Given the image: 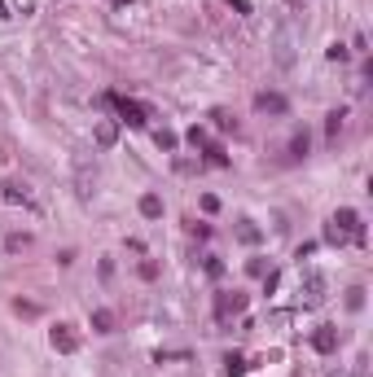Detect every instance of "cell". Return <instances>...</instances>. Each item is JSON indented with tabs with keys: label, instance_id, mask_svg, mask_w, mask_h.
Here are the masks:
<instances>
[{
	"label": "cell",
	"instance_id": "277c9868",
	"mask_svg": "<svg viewBox=\"0 0 373 377\" xmlns=\"http://www.w3.org/2000/svg\"><path fill=\"white\" fill-rule=\"evenodd\" d=\"M0 198H5L9 206H26V211H40V202H35L22 185H13V180H5V185H0Z\"/></svg>",
	"mask_w": 373,
	"mask_h": 377
},
{
	"label": "cell",
	"instance_id": "ac0fdd59",
	"mask_svg": "<svg viewBox=\"0 0 373 377\" xmlns=\"http://www.w3.org/2000/svg\"><path fill=\"white\" fill-rule=\"evenodd\" d=\"M0 18H9V5H5V0H0Z\"/></svg>",
	"mask_w": 373,
	"mask_h": 377
},
{
	"label": "cell",
	"instance_id": "5b68a950",
	"mask_svg": "<svg viewBox=\"0 0 373 377\" xmlns=\"http://www.w3.org/2000/svg\"><path fill=\"white\" fill-rule=\"evenodd\" d=\"M53 351H62V355L79 351V333L71 325H58V329H53Z\"/></svg>",
	"mask_w": 373,
	"mask_h": 377
},
{
	"label": "cell",
	"instance_id": "8fae6325",
	"mask_svg": "<svg viewBox=\"0 0 373 377\" xmlns=\"http://www.w3.org/2000/svg\"><path fill=\"white\" fill-rule=\"evenodd\" d=\"M141 215L145 219H158L163 215V198H158V193H145V198H141Z\"/></svg>",
	"mask_w": 373,
	"mask_h": 377
},
{
	"label": "cell",
	"instance_id": "8992f818",
	"mask_svg": "<svg viewBox=\"0 0 373 377\" xmlns=\"http://www.w3.org/2000/svg\"><path fill=\"white\" fill-rule=\"evenodd\" d=\"M312 346H316L321 355H334V351H338V329H334V325H321V329L312 333Z\"/></svg>",
	"mask_w": 373,
	"mask_h": 377
},
{
	"label": "cell",
	"instance_id": "30bf717a",
	"mask_svg": "<svg viewBox=\"0 0 373 377\" xmlns=\"http://www.w3.org/2000/svg\"><path fill=\"white\" fill-rule=\"evenodd\" d=\"M115 141H119V123H115V119H101V123H97V145L110 149Z\"/></svg>",
	"mask_w": 373,
	"mask_h": 377
},
{
	"label": "cell",
	"instance_id": "5bb4252c",
	"mask_svg": "<svg viewBox=\"0 0 373 377\" xmlns=\"http://www.w3.org/2000/svg\"><path fill=\"white\" fill-rule=\"evenodd\" d=\"M342 119H347V115H342V110H334V115H329V123H325V132H329V141H334V136L342 132Z\"/></svg>",
	"mask_w": 373,
	"mask_h": 377
},
{
	"label": "cell",
	"instance_id": "52a82bcc",
	"mask_svg": "<svg viewBox=\"0 0 373 377\" xmlns=\"http://www.w3.org/2000/svg\"><path fill=\"white\" fill-rule=\"evenodd\" d=\"M242 307H246V294H219V299H215V316L229 320V316H238Z\"/></svg>",
	"mask_w": 373,
	"mask_h": 377
},
{
	"label": "cell",
	"instance_id": "9c48e42d",
	"mask_svg": "<svg viewBox=\"0 0 373 377\" xmlns=\"http://www.w3.org/2000/svg\"><path fill=\"white\" fill-rule=\"evenodd\" d=\"M255 110H264V115H285V97H277V92H259V97H255Z\"/></svg>",
	"mask_w": 373,
	"mask_h": 377
},
{
	"label": "cell",
	"instance_id": "7a4b0ae2",
	"mask_svg": "<svg viewBox=\"0 0 373 377\" xmlns=\"http://www.w3.org/2000/svg\"><path fill=\"white\" fill-rule=\"evenodd\" d=\"M106 101L115 106L119 115H123V123H132V128H145V123H149V110L141 101H128V97H106Z\"/></svg>",
	"mask_w": 373,
	"mask_h": 377
},
{
	"label": "cell",
	"instance_id": "4fadbf2b",
	"mask_svg": "<svg viewBox=\"0 0 373 377\" xmlns=\"http://www.w3.org/2000/svg\"><path fill=\"white\" fill-rule=\"evenodd\" d=\"M110 325H115V316H110V312H92V329L97 333H110Z\"/></svg>",
	"mask_w": 373,
	"mask_h": 377
},
{
	"label": "cell",
	"instance_id": "9a60e30c",
	"mask_svg": "<svg viewBox=\"0 0 373 377\" xmlns=\"http://www.w3.org/2000/svg\"><path fill=\"white\" fill-rule=\"evenodd\" d=\"M224 365H229V377H242V373H246V365H242V355H229V360H224Z\"/></svg>",
	"mask_w": 373,
	"mask_h": 377
},
{
	"label": "cell",
	"instance_id": "2e32d148",
	"mask_svg": "<svg viewBox=\"0 0 373 377\" xmlns=\"http://www.w3.org/2000/svg\"><path fill=\"white\" fill-rule=\"evenodd\" d=\"M290 153H295V158H303V153H308V136H295V141H290Z\"/></svg>",
	"mask_w": 373,
	"mask_h": 377
},
{
	"label": "cell",
	"instance_id": "7c38bea8",
	"mask_svg": "<svg viewBox=\"0 0 373 377\" xmlns=\"http://www.w3.org/2000/svg\"><path fill=\"white\" fill-rule=\"evenodd\" d=\"M154 141H158L163 149H176V145H181V136H176V132H167V128H158V132H154Z\"/></svg>",
	"mask_w": 373,
	"mask_h": 377
},
{
	"label": "cell",
	"instance_id": "d6986e66",
	"mask_svg": "<svg viewBox=\"0 0 373 377\" xmlns=\"http://www.w3.org/2000/svg\"><path fill=\"white\" fill-rule=\"evenodd\" d=\"M115 5H123V0H115Z\"/></svg>",
	"mask_w": 373,
	"mask_h": 377
},
{
	"label": "cell",
	"instance_id": "e0dca14e",
	"mask_svg": "<svg viewBox=\"0 0 373 377\" xmlns=\"http://www.w3.org/2000/svg\"><path fill=\"white\" fill-rule=\"evenodd\" d=\"M229 5L238 9V13H251V5H246V0H229Z\"/></svg>",
	"mask_w": 373,
	"mask_h": 377
},
{
	"label": "cell",
	"instance_id": "3957f363",
	"mask_svg": "<svg viewBox=\"0 0 373 377\" xmlns=\"http://www.w3.org/2000/svg\"><path fill=\"white\" fill-rule=\"evenodd\" d=\"M299 299L308 303V307H321L325 303V276L321 272H308V276H303V285H299Z\"/></svg>",
	"mask_w": 373,
	"mask_h": 377
},
{
	"label": "cell",
	"instance_id": "6da1fadb",
	"mask_svg": "<svg viewBox=\"0 0 373 377\" xmlns=\"http://www.w3.org/2000/svg\"><path fill=\"white\" fill-rule=\"evenodd\" d=\"M325 242H365V224H360V215L351 211V206H342V211H334V219H329V228H325Z\"/></svg>",
	"mask_w": 373,
	"mask_h": 377
},
{
	"label": "cell",
	"instance_id": "ba28073f",
	"mask_svg": "<svg viewBox=\"0 0 373 377\" xmlns=\"http://www.w3.org/2000/svg\"><path fill=\"white\" fill-rule=\"evenodd\" d=\"M75 185H79V198H92V185H97V167H92V171H88V162H79L75 167Z\"/></svg>",
	"mask_w": 373,
	"mask_h": 377
}]
</instances>
